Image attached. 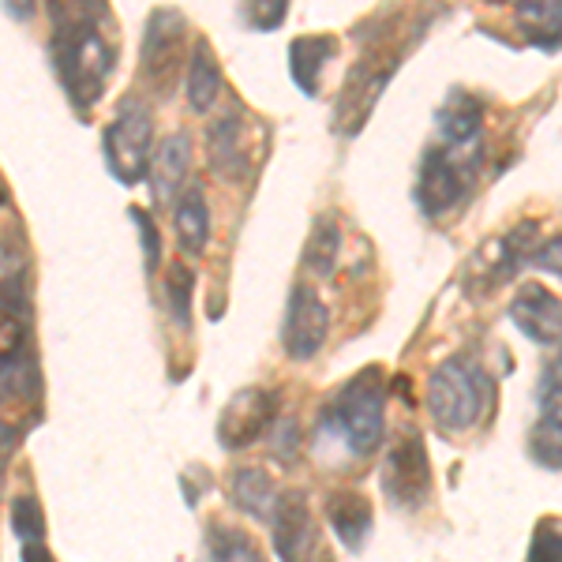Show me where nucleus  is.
Returning a JSON list of instances; mask_svg holds the SVG:
<instances>
[{"label":"nucleus","instance_id":"nucleus-1","mask_svg":"<svg viewBox=\"0 0 562 562\" xmlns=\"http://www.w3.org/2000/svg\"><path fill=\"white\" fill-rule=\"evenodd\" d=\"M53 15V38H49V57L57 68V79L65 87L68 102L87 113L90 105L102 102L109 79L116 68V42H113V23L109 12L98 4H79V8H49Z\"/></svg>","mask_w":562,"mask_h":562},{"label":"nucleus","instance_id":"nucleus-2","mask_svg":"<svg viewBox=\"0 0 562 562\" xmlns=\"http://www.w3.org/2000/svg\"><path fill=\"white\" fill-rule=\"evenodd\" d=\"M383 409H386V386L383 371L364 368L341 383L323 405L319 424H315V439L319 447H341V454L360 461L375 454L383 442Z\"/></svg>","mask_w":562,"mask_h":562},{"label":"nucleus","instance_id":"nucleus-3","mask_svg":"<svg viewBox=\"0 0 562 562\" xmlns=\"http://www.w3.org/2000/svg\"><path fill=\"white\" fill-rule=\"evenodd\" d=\"M492 375L473 357H450L428 379V413L442 431H469L492 402Z\"/></svg>","mask_w":562,"mask_h":562},{"label":"nucleus","instance_id":"nucleus-4","mask_svg":"<svg viewBox=\"0 0 562 562\" xmlns=\"http://www.w3.org/2000/svg\"><path fill=\"white\" fill-rule=\"evenodd\" d=\"M484 166V139L480 143H439L435 139L420 158L416 177V206L424 217H442L473 192L476 173Z\"/></svg>","mask_w":562,"mask_h":562},{"label":"nucleus","instance_id":"nucleus-5","mask_svg":"<svg viewBox=\"0 0 562 562\" xmlns=\"http://www.w3.org/2000/svg\"><path fill=\"white\" fill-rule=\"evenodd\" d=\"M402 68V53L386 42H375L371 49L360 53V60L349 68L346 87L338 94V105H334V132L338 135H357L368 124V116L375 113L379 98L390 87V79Z\"/></svg>","mask_w":562,"mask_h":562},{"label":"nucleus","instance_id":"nucleus-6","mask_svg":"<svg viewBox=\"0 0 562 562\" xmlns=\"http://www.w3.org/2000/svg\"><path fill=\"white\" fill-rule=\"evenodd\" d=\"M150 150H154V113L143 98L128 94L116 105V116L102 132L105 169L121 180L124 188H132V184H139V180H147Z\"/></svg>","mask_w":562,"mask_h":562},{"label":"nucleus","instance_id":"nucleus-7","mask_svg":"<svg viewBox=\"0 0 562 562\" xmlns=\"http://www.w3.org/2000/svg\"><path fill=\"white\" fill-rule=\"evenodd\" d=\"M540 244V225L537 222H521L514 225L506 237L484 240V248L469 259L461 289H465L469 301H484L495 289H503L506 281L518 278V270L532 259V248Z\"/></svg>","mask_w":562,"mask_h":562},{"label":"nucleus","instance_id":"nucleus-8","mask_svg":"<svg viewBox=\"0 0 562 562\" xmlns=\"http://www.w3.org/2000/svg\"><path fill=\"white\" fill-rule=\"evenodd\" d=\"M383 495L394 510H420L431 498V461L428 447L416 431L397 439L383 461Z\"/></svg>","mask_w":562,"mask_h":562},{"label":"nucleus","instance_id":"nucleus-9","mask_svg":"<svg viewBox=\"0 0 562 562\" xmlns=\"http://www.w3.org/2000/svg\"><path fill=\"white\" fill-rule=\"evenodd\" d=\"M184 45H188V20L177 12V8H158L147 20V34H143V79L166 94L173 87L180 65H184Z\"/></svg>","mask_w":562,"mask_h":562},{"label":"nucleus","instance_id":"nucleus-10","mask_svg":"<svg viewBox=\"0 0 562 562\" xmlns=\"http://www.w3.org/2000/svg\"><path fill=\"white\" fill-rule=\"evenodd\" d=\"M278 409H281L278 390H262V386L240 390L222 409V416H217V442H222L225 450L251 447V442L262 439V431L274 428Z\"/></svg>","mask_w":562,"mask_h":562},{"label":"nucleus","instance_id":"nucleus-11","mask_svg":"<svg viewBox=\"0 0 562 562\" xmlns=\"http://www.w3.org/2000/svg\"><path fill=\"white\" fill-rule=\"evenodd\" d=\"M326 334H330V315H326V304L319 301L307 281L293 285L285 304V323H281V346L293 360H315L319 349L326 346Z\"/></svg>","mask_w":562,"mask_h":562},{"label":"nucleus","instance_id":"nucleus-12","mask_svg":"<svg viewBox=\"0 0 562 562\" xmlns=\"http://www.w3.org/2000/svg\"><path fill=\"white\" fill-rule=\"evenodd\" d=\"M270 532H274V551L281 562H307L319 543L315 532L312 506H307L304 492H281L270 510Z\"/></svg>","mask_w":562,"mask_h":562},{"label":"nucleus","instance_id":"nucleus-13","mask_svg":"<svg viewBox=\"0 0 562 562\" xmlns=\"http://www.w3.org/2000/svg\"><path fill=\"white\" fill-rule=\"evenodd\" d=\"M248 113L244 109H229L217 121L206 124V158H211V169L229 184H240L248 177Z\"/></svg>","mask_w":562,"mask_h":562},{"label":"nucleus","instance_id":"nucleus-14","mask_svg":"<svg viewBox=\"0 0 562 562\" xmlns=\"http://www.w3.org/2000/svg\"><path fill=\"white\" fill-rule=\"evenodd\" d=\"M150 199L158 211L173 206L180 195L188 192V177H192V139L184 132H173L158 143V150H150Z\"/></svg>","mask_w":562,"mask_h":562},{"label":"nucleus","instance_id":"nucleus-15","mask_svg":"<svg viewBox=\"0 0 562 562\" xmlns=\"http://www.w3.org/2000/svg\"><path fill=\"white\" fill-rule=\"evenodd\" d=\"M510 319L525 338L537 341V346H551V349L559 346L562 307H559V296L551 293L548 285H540V281L518 285V296H514V304H510Z\"/></svg>","mask_w":562,"mask_h":562},{"label":"nucleus","instance_id":"nucleus-16","mask_svg":"<svg viewBox=\"0 0 562 562\" xmlns=\"http://www.w3.org/2000/svg\"><path fill=\"white\" fill-rule=\"evenodd\" d=\"M326 521H330L334 537L346 543L349 551H360L364 540L371 537L375 514H371L368 495L352 492V487H334V492L326 495Z\"/></svg>","mask_w":562,"mask_h":562},{"label":"nucleus","instance_id":"nucleus-17","mask_svg":"<svg viewBox=\"0 0 562 562\" xmlns=\"http://www.w3.org/2000/svg\"><path fill=\"white\" fill-rule=\"evenodd\" d=\"M334 57H338V38L334 34H304V38L289 45V76L307 98H319L323 71Z\"/></svg>","mask_w":562,"mask_h":562},{"label":"nucleus","instance_id":"nucleus-18","mask_svg":"<svg viewBox=\"0 0 562 562\" xmlns=\"http://www.w3.org/2000/svg\"><path fill=\"white\" fill-rule=\"evenodd\" d=\"M26 341H31L26 307L8 289H0V394H8V371H31L23 364Z\"/></svg>","mask_w":562,"mask_h":562},{"label":"nucleus","instance_id":"nucleus-19","mask_svg":"<svg viewBox=\"0 0 562 562\" xmlns=\"http://www.w3.org/2000/svg\"><path fill=\"white\" fill-rule=\"evenodd\" d=\"M532 458L548 465L551 473L559 469V364L551 360L540 375V420L529 442Z\"/></svg>","mask_w":562,"mask_h":562},{"label":"nucleus","instance_id":"nucleus-20","mask_svg":"<svg viewBox=\"0 0 562 562\" xmlns=\"http://www.w3.org/2000/svg\"><path fill=\"white\" fill-rule=\"evenodd\" d=\"M225 492H229L233 506L244 510L248 518H259L267 521L270 510H274V498H278V484L267 469L259 465H240L233 469L229 480H225Z\"/></svg>","mask_w":562,"mask_h":562},{"label":"nucleus","instance_id":"nucleus-21","mask_svg":"<svg viewBox=\"0 0 562 562\" xmlns=\"http://www.w3.org/2000/svg\"><path fill=\"white\" fill-rule=\"evenodd\" d=\"M225 90V79H222V65H217L214 49L206 38H195L192 45V57H188V105L195 113H211L217 105Z\"/></svg>","mask_w":562,"mask_h":562},{"label":"nucleus","instance_id":"nucleus-22","mask_svg":"<svg viewBox=\"0 0 562 562\" xmlns=\"http://www.w3.org/2000/svg\"><path fill=\"white\" fill-rule=\"evenodd\" d=\"M177 214H173V229H177V240H180V251L184 256H203L206 240H211V206H206V195L203 188L192 184L184 195L177 199Z\"/></svg>","mask_w":562,"mask_h":562},{"label":"nucleus","instance_id":"nucleus-23","mask_svg":"<svg viewBox=\"0 0 562 562\" xmlns=\"http://www.w3.org/2000/svg\"><path fill=\"white\" fill-rule=\"evenodd\" d=\"M341 256V225L330 214H323L319 222L307 233V248H304V270L312 278H330Z\"/></svg>","mask_w":562,"mask_h":562},{"label":"nucleus","instance_id":"nucleus-24","mask_svg":"<svg viewBox=\"0 0 562 562\" xmlns=\"http://www.w3.org/2000/svg\"><path fill=\"white\" fill-rule=\"evenodd\" d=\"M206 562H267L259 543L237 525H211L206 529Z\"/></svg>","mask_w":562,"mask_h":562},{"label":"nucleus","instance_id":"nucleus-25","mask_svg":"<svg viewBox=\"0 0 562 562\" xmlns=\"http://www.w3.org/2000/svg\"><path fill=\"white\" fill-rule=\"evenodd\" d=\"M559 15L562 8L551 0V4H518V26L521 34L540 49H559Z\"/></svg>","mask_w":562,"mask_h":562},{"label":"nucleus","instance_id":"nucleus-26","mask_svg":"<svg viewBox=\"0 0 562 562\" xmlns=\"http://www.w3.org/2000/svg\"><path fill=\"white\" fill-rule=\"evenodd\" d=\"M12 532L20 540V548H31V543H45V518H42V503L34 495H15L12 506Z\"/></svg>","mask_w":562,"mask_h":562},{"label":"nucleus","instance_id":"nucleus-27","mask_svg":"<svg viewBox=\"0 0 562 562\" xmlns=\"http://www.w3.org/2000/svg\"><path fill=\"white\" fill-rule=\"evenodd\" d=\"M192 285H195V274L184 262H173V267L166 270V301L180 326H192Z\"/></svg>","mask_w":562,"mask_h":562},{"label":"nucleus","instance_id":"nucleus-28","mask_svg":"<svg viewBox=\"0 0 562 562\" xmlns=\"http://www.w3.org/2000/svg\"><path fill=\"white\" fill-rule=\"evenodd\" d=\"M525 562H562V548H559V518H543L532 532L529 543V559Z\"/></svg>","mask_w":562,"mask_h":562},{"label":"nucleus","instance_id":"nucleus-29","mask_svg":"<svg viewBox=\"0 0 562 562\" xmlns=\"http://www.w3.org/2000/svg\"><path fill=\"white\" fill-rule=\"evenodd\" d=\"M128 217L135 222V229H139V237H143V259H147V270L154 274V270H158V262H161V233H158V222H154L147 211H139V206H132Z\"/></svg>","mask_w":562,"mask_h":562},{"label":"nucleus","instance_id":"nucleus-30","mask_svg":"<svg viewBox=\"0 0 562 562\" xmlns=\"http://www.w3.org/2000/svg\"><path fill=\"white\" fill-rule=\"evenodd\" d=\"M285 15L289 4H281V0H259V4L244 8V20H248V26H256V31H274L278 23H285Z\"/></svg>","mask_w":562,"mask_h":562},{"label":"nucleus","instance_id":"nucleus-31","mask_svg":"<svg viewBox=\"0 0 562 562\" xmlns=\"http://www.w3.org/2000/svg\"><path fill=\"white\" fill-rule=\"evenodd\" d=\"M20 439H23V431L15 428V424L0 420V465H4V461H12L15 447H20Z\"/></svg>","mask_w":562,"mask_h":562},{"label":"nucleus","instance_id":"nucleus-32","mask_svg":"<svg viewBox=\"0 0 562 562\" xmlns=\"http://www.w3.org/2000/svg\"><path fill=\"white\" fill-rule=\"evenodd\" d=\"M20 559L23 562H57L49 551V543H31V548H20Z\"/></svg>","mask_w":562,"mask_h":562},{"label":"nucleus","instance_id":"nucleus-33","mask_svg":"<svg viewBox=\"0 0 562 562\" xmlns=\"http://www.w3.org/2000/svg\"><path fill=\"white\" fill-rule=\"evenodd\" d=\"M0 397H4V394H0Z\"/></svg>","mask_w":562,"mask_h":562}]
</instances>
